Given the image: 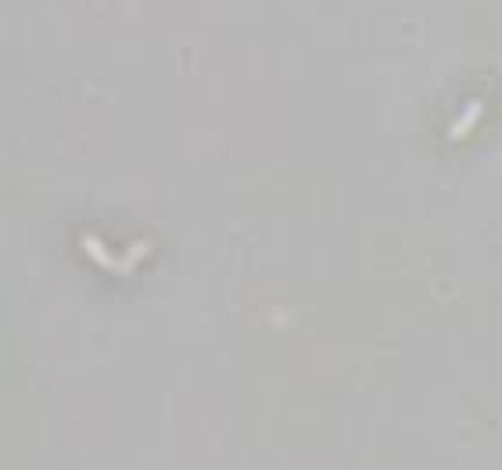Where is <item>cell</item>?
Wrapping results in <instances>:
<instances>
[{"label": "cell", "mask_w": 502, "mask_h": 470, "mask_svg": "<svg viewBox=\"0 0 502 470\" xmlns=\"http://www.w3.org/2000/svg\"><path fill=\"white\" fill-rule=\"evenodd\" d=\"M477 115H481V101H474V104H470L466 112L459 115V122H456V126L449 130V137H452V140H459V137H463V133H466L470 126H474V122H477Z\"/></svg>", "instance_id": "obj_1"}]
</instances>
